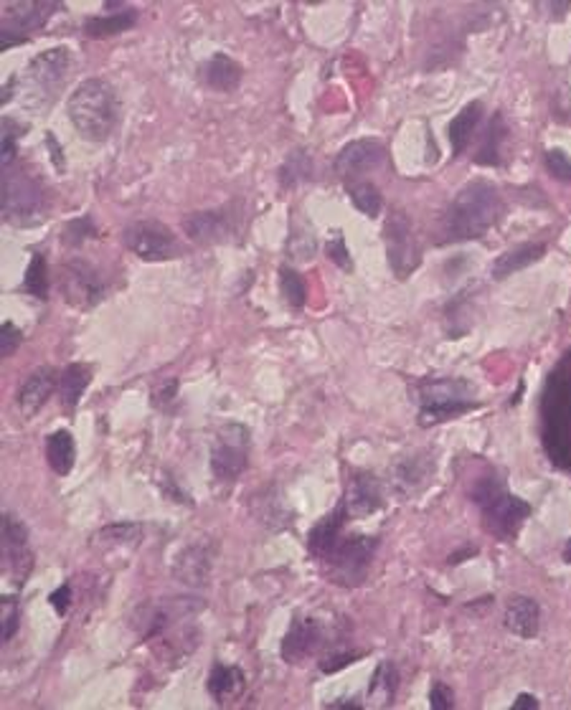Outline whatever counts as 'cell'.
<instances>
[{
    "label": "cell",
    "mask_w": 571,
    "mask_h": 710,
    "mask_svg": "<svg viewBox=\"0 0 571 710\" xmlns=\"http://www.w3.org/2000/svg\"><path fill=\"white\" fill-rule=\"evenodd\" d=\"M501 216V193L488 181H470L454 196L442 219L445 241H473L485 237Z\"/></svg>",
    "instance_id": "cell-1"
},
{
    "label": "cell",
    "mask_w": 571,
    "mask_h": 710,
    "mask_svg": "<svg viewBox=\"0 0 571 710\" xmlns=\"http://www.w3.org/2000/svg\"><path fill=\"white\" fill-rule=\"evenodd\" d=\"M67 112L80 137L105 143L120 122V97L107 79H84L69 97Z\"/></svg>",
    "instance_id": "cell-2"
},
{
    "label": "cell",
    "mask_w": 571,
    "mask_h": 710,
    "mask_svg": "<svg viewBox=\"0 0 571 710\" xmlns=\"http://www.w3.org/2000/svg\"><path fill=\"white\" fill-rule=\"evenodd\" d=\"M473 502L480 508L485 518V526L491 528L498 538H516L520 526L531 515V505L520 500L519 495L508 492L501 477H485L473 487Z\"/></svg>",
    "instance_id": "cell-3"
},
{
    "label": "cell",
    "mask_w": 571,
    "mask_h": 710,
    "mask_svg": "<svg viewBox=\"0 0 571 710\" xmlns=\"http://www.w3.org/2000/svg\"><path fill=\"white\" fill-rule=\"evenodd\" d=\"M478 404L473 401V386L463 378H432L419 386V424L435 426L454 419Z\"/></svg>",
    "instance_id": "cell-4"
},
{
    "label": "cell",
    "mask_w": 571,
    "mask_h": 710,
    "mask_svg": "<svg viewBox=\"0 0 571 710\" xmlns=\"http://www.w3.org/2000/svg\"><path fill=\"white\" fill-rule=\"evenodd\" d=\"M69 64H71V56H69L67 46H56V49L39 53L28 64L26 74H23V87L28 92V102L36 109L51 107L53 99L59 97V89L67 81Z\"/></svg>",
    "instance_id": "cell-5"
},
{
    "label": "cell",
    "mask_w": 571,
    "mask_h": 710,
    "mask_svg": "<svg viewBox=\"0 0 571 710\" xmlns=\"http://www.w3.org/2000/svg\"><path fill=\"white\" fill-rule=\"evenodd\" d=\"M249 464V432L241 424H226L211 447V472L219 485H234Z\"/></svg>",
    "instance_id": "cell-6"
},
{
    "label": "cell",
    "mask_w": 571,
    "mask_h": 710,
    "mask_svg": "<svg viewBox=\"0 0 571 710\" xmlns=\"http://www.w3.org/2000/svg\"><path fill=\"white\" fill-rule=\"evenodd\" d=\"M61 3L49 0H26V3H5L3 5V28H0V51H8L14 46L26 43L31 31H39L49 23L56 11H61Z\"/></svg>",
    "instance_id": "cell-7"
},
{
    "label": "cell",
    "mask_w": 571,
    "mask_h": 710,
    "mask_svg": "<svg viewBox=\"0 0 571 710\" xmlns=\"http://www.w3.org/2000/svg\"><path fill=\"white\" fill-rule=\"evenodd\" d=\"M3 213L11 224H36L43 216V188L28 173L5 168Z\"/></svg>",
    "instance_id": "cell-8"
},
{
    "label": "cell",
    "mask_w": 571,
    "mask_h": 710,
    "mask_svg": "<svg viewBox=\"0 0 571 710\" xmlns=\"http://www.w3.org/2000/svg\"><path fill=\"white\" fill-rule=\"evenodd\" d=\"M376 546L379 540L369 538V536H348V538L335 540L320 558L328 561L332 579L348 586V584H359L363 579Z\"/></svg>",
    "instance_id": "cell-9"
},
{
    "label": "cell",
    "mask_w": 571,
    "mask_h": 710,
    "mask_svg": "<svg viewBox=\"0 0 571 710\" xmlns=\"http://www.w3.org/2000/svg\"><path fill=\"white\" fill-rule=\"evenodd\" d=\"M122 241L143 262H165L181 254L175 234L160 221H135L122 231Z\"/></svg>",
    "instance_id": "cell-10"
},
{
    "label": "cell",
    "mask_w": 571,
    "mask_h": 710,
    "mask_svg": "<svg viewBox=\"0 0 571 710\" xmlns=\"http://www.w3.org/2000/svg\"><path fill=\"white\" fill-rule=\"evenodd\" d=\"M384 241H386V257H388V264L394 269V275L398 279H407L412 275L414 269L419 266V244H417V237H414L412 221L407 219V213L401 210H394L388 216L384 229Z\"/></svg>",
    "instance_id": "cell-11"
},
{
    "label": "cell",
    "mask_w": 571,
    "mask_h": 710,
    "mask_svg": "<svg viewBox=\"0 0 571 710\" xmlns=\"http://www.w3.org/2000/svg\"><path fill=\"white\" fill-rule=\"evenodd\" d=\"M61 290H64V297L71 307L92 310L94 304L105 300L107 287L97 266L84 262V259H71V262H67L64 275H61Z\"/></svg>",
    "instance_id": "cell-12"
},
{
    "label": "cell",
    "mask_w": 571,
    "mask_h": 710,
    "mask_svg": "<svg viewBox=\"0 0 571 710\" xmlns=\"http://www.w3.org/2000/svg\"><path fill=\"white\" fill-rule=\"evenodd\" d=\"M183 229L196 244H221L231 241L239 231V210L234 206H221L211 210H196L183 219Z\"/></svg>",
    "instance_id": "cell-13"
},
{
    "label": "cell",
    "mask_w": 571,
    "mask_h": 710,
    "mask_svg": "<svg viewBox=\"0 0 571 710\" xmlns=\"http://www.w3.org/2000/svg\"><path fill=\"white\" fill-rule=\"evenodd\" d=\"M3 556L15 586H23L33 568V551L28 543V528L14 513L3 515Z\"/></svg>",
    "instance_id": "cell-14"
},
{
    "label": "cell",
    "mask_w": 571,
    "mask_h": 710,
    "mask_svg": "<svg viewBox=\"0 0 571 710\" xmlns=\"http://www.w3.org/2000/svg\"><path fill=\"white\" fill-rule=\"evenodd\" d=\"M211 565L213 546L209 540H196L178 553L173 564V576L191 589H199L211 576Z\"/></svg>",
    "instance_id": "cell-15"
},
{
    "label": "cell",
    "mask_w": 571,
    "mask_h": 710,
    "mask_svg": "<svg viewBox=\"0 0 571 710\" xmlns=\"http://www.w3.org/2000/svg\"><path fill=\"white\" fill-rule=\"evenodd\" d=\"M323 642V630L320 624L313 617H297L293 619L290 630L285 634L282 640V659L290 662V665H297L303 659L313 658L315 649Z\"/></svg>",
    "instance_id": "cell-16"
},
{
    "label": "cell",
    "mask_w": 571,
    "mask_h": 710,
    "mask_svg": "<svg viewBox=\"0 0 571 710\" xmlns=\"http://www.w3.org/2000/svg\"><path fill=\"white\" fill-rule=\"evenodd\" d=\"M53 388H56V373H53V369H49V366L36 369L28 376L26 381L18 386L15 406H18V411H21L26 419H31V416H36L41 408L46 406V401L51 398Z\"/></svg>",
    "instance_id": "cell-17"
},
{
    "label": "cell",
    "mask_w": 571,
    "mask_h": 710,
    "mask_svg": "<svg viewBox=\"0 0 571 710\" xmlns=\"http://www.w3.org/2000/svg\"><path fill=\"white\" fill-rule=\"evenodd\" d=\"M386 158L384 145L379 140H353L348 143L338 158H335V171L341 175H359V173L379 168Z\"/></svg>",
    "instance_id": "cell-18"
},
{
    "label": "cell",
    "mask_w": 571,
    "mask_h": 710,
    "mask_svg": "<svg viewBox=\"0 0 571 710\" xmlns=\"http://www.w3.org/2000/svg\"><path fill=\"white\" fill-rule=\"evenodd\" d=\"M244 69L226 53H213L209 61L199 66L201 84H206L213 92H234L241 84Z\"/></svg>",
    "instance_id": "cell-19"
},
{
    "label": "cell",
    "mask_w": 571,
    "mask_h": 710,
    "mask_svg": "<svg viewBox=\"0 0 571 710\" xmlns=\"http://www.w3.org/2000/svg\"><path fill=\"white\" fill-rule=\"evenodd\" d=\"M346 510L353 518H366V515L376 513L381 508V485L373 474H356L351 480V485L346 490Z\"/></svg>",
    "instance_id": "cell-20"
},
{
    "label": "cell",
    "mask_w": 571,
    "mask_h": 710,
    "mask_svg": "<svg viewBox=\"0 0 571 710\" xmlns=\"http://www.w3.org/2000/svg\"><path fill=\"white\" fill-rule=\"evenodd\" d=\"M541 627V606L531 596H516L505 606V630L520 640H533Z\"/></svg>",
    "instance_id": "cell-21"
},
{
    "label": "cell",
    "mask_w": 571,
    "mask_h": 710,
    "mask_svg": "<svg viewBox=\"0 0 571 710\" xmlns=\"http://www.w3.org/2000/svg\"><path fill=\"white\" fill-rule=\"evenodd\" d=\"M480 119H482V105H480V102H470V105L463 107V109L457 112V117L447 125V137H450L452 155H454V158L465 153V147L470 145L473 135L478 130Z\"/></svg>",
    "instance_id": "cell-22"
},
{
    "label": "cell",
    "mask_w": 571,
    "mask_h": 710,
    "mask_svg": "<svg viewBox=\"0 0 571 710\" xmlns=\"http://www.w3.org/2000/svg\"><path fill=\"white\" fill-rule=\"evenodd\" d=\"M135 23H137V11L127 5V8H120V11H115V14L87 18L84 33L92 36V39H107V36H117V33L130 31Z\"/></svg>",
    "instance_id": "cell-23"
},
{
    "label": "cell",
    "mask_w": 571,
    "mask_h": 710,
    "mask_svg": "<svg viewBox=\"0 0 571 710\" xmlns=\"http://www.w3.org/2000/svg\"><path fill=\"white\" fill-rule=\"evenodd\" d=\"M346 518H348L346 502H341V505H338V508H335L331 515H325L318 526L313 528V533H310V538H307V546H310V551L315 553L318 558L323 556V553L328 551V548H331L335 540L341 538Z\"/></svg>",
    "instance_id": "cell-24"
},
{
    "label": "cell",
    "mask_w": 571,
    "mask_h": 710,
    "mask_svg": "<svg viewBox=\"0 0 571 710\" xmlns=\"http://www.w3.org/2000/svg\"><path fill=\"white\" fill-rule=\"evenodd\" d=\"M544 244H520L516 249L505 251L492 264V279H505V276L516 275L520 269L531 266L533 262H538L544 257Z\"/></svg>",
    "instance_id": "cell-25"
},
{
    "label": "cell",
    "mask_w": 571,
    "mask_h": 710,
    "mask_svg": "<svg viewBox=\"0 0 571 710\" xmlns=\"http://www.w3.org/2000/svg\"><path fill=\"white\" fill-rule=\"evenodd\" d=\"M46 460L56 474H69L77 460V447H74V436L67 429H59L46 439Z\"/></svg>",
    "instance_id": "cell-26"
},
{
    "label": "cell",
    "mask_w": 571,
    "mask_h": 710,
    "mask_svg": "<svg viewBox=\"0 0 571 710\" xmlns=\"http://www.w3.org/2000/svg\"><path fill=\"white\" fill-rule=\"evenodd\" d=\"M241 687H244V675H241L239 668H231L224 662L213 665L211 675H209V693H211L213 700L226 703V697L239 696Z\"/></svg>",
    "instance_id": "cell-27"
},
{
    "label": "cell",
    "mask_w": 571,
    "mask_h": 710,
    "mask_svg": "<svg viewBox=\"0 0 571 710\" xmlns=\"http://www.w3.org/2000/svg\"><path fill=\"white\" fill-rule=\"evenodd\" d=\"M92 383V366L84 363H71L61 373V404L67 408L80 406L81 396Z\"/></svg>",
    "instance_id": "cell-28"
},
{
    "label": "cell",
    "mask_w": 571,
    "mask_h": 710,
    "mask_svg": "<svg viewBox=\"0 0 571 710\" xmlns=\"http://www.w3.org/2000/svg\"><path fill=\"white\" fill-rule=\"evenodd\" d=\"M143 540V526L140 523H115V526L102 528L97 536H94V546H102V548H135L140 546Z\"/></svg>",
    "instance_id": "cell-29"
},
{
    "label": "cell",
    "mask_w": 571,
    "mask_h": 710,
    "mask_svg": "<svg viewBox=\"0 0 571 710\" xmlns=\"http://www.w3.org/2000/svg\"><path fill=\"white\" fill-rule=\"evenodd\" d=\"M279 178H282V188H295L313 178V160L305 150H293L287 155V160L282 163Z\"/></svg>",
    "instance_id": "cell-30"
},
{
    "label": "cell",
    "mask_w": 571,
    "mask_h": 710,
    "mask_svg": "<svg viewBox=\"0 0 571 710\" xmlns=\"http://www.w3.org/2000/svg\"><path fill=\"white\" fill-rule=\"evenodd\" d=\"M505 132H508V127H505L503 115H495V117L491 119V127L485 132V140H482V145H480V153L475 155L480 165H498V163H501V145H503Z\"/></svg>",
    "instance_id": "cell-31"
},
{
    "label": "cell",
    "mask_w": 571,
    "mask_h": 710,
    "mask_svg": "<svg viewBox=\"0 0 571 710\" xmlns=\"http://www.w3.org/2000/svg\"><path fill=\"white\" fill-rule=\"evenodd\" d=\"M348 196H351V201H353V206L363 213V216H369V219H376L379 213H381V206H384V201H381V193H379V188L373 183H369V181H360V183H351V188H348Z\"/></svg>",
    "instance_id": "cell-32"
},
{
    "label": "cell",
    "mask_w": 571,
    "mask_h": 710,
    "mask_svg": "<svg viewBox=\"0 0 571 710\" xmlns=\"http://www.w3.org/2000/svg\"><path fill=\"white\" fill-rule=\"evenodd\" d=\"M23 290L36 300H46L49 297V269H46V259L41 254L31 257L26 276H23Z\"/></svg>",
    "instance_id": "cell-33"
},
{
    "label": "cell",
    "mask_w": 571,
    "mask_h": 710,
    "mask_svg": "<svg viewBox=\"0 0 571 710\" xmlns=\"http://www.w3.org/2000/svg\"><path fill=\"white\" fill-rule=\"evenodd\" d=\"M279 292L285 297V303L295 307V310H303L307 303V287L303 282V276L297 275L290 266H282L279 269Z\"/></svg>",
    "instance_id": "cell-34"
},
{
    "label": "cell",
    "mask_w": 571,
    "mask_h": 710,
    "mask_svg": "<svg viewBox=\"0 0 571 710\" xmlns=\"http://www.w3.org/2000/svg\"><path fill=\"white\" fill-rule=\"evenodd\" d=\"M26 125L14 117H3V168H11L18 155V137L26 135Z\"/></svg>",
    "instance_id": "cell-35"
},
{
    "label": "cell",
    "mask_w": 571,
    "mask_h": 710,
    "mask_svg": "<svg viewBox=\"0 0 571 710\" xmlns=\"http://www.w3.org/2000/svg\"><path fill=\"white\" fill-rule=\"evenodd\" d=\"M92 237H97V226L92 224L89 216H84V219L69 221L67 229H64V234H61V241H67L69 247H80V244H84L87 238Z\"/></svg>",
    "instance_id": "cell-36"
},
{
    "label": "cell",
    "mask_w": 571,
    "mask_h": 710,
    "mask_svg": "<svg viewBox=\"0 0 571 710\" xmlns=\"http://www.w3.org/2000/svg\"><path fill=\"white\" fill-rule=\"evenodd\" d=\"M287 251H290L293 259H300V262L313 259L315 257V237L310 231L303 234V231L295 229L293 234H290V241H287Z\"/></svg>",
    "instance_id": "cell-37"
},
{
    "label": "cell",
    "mask_w": 571,
    "mask_h": 710,
    "mask_svg": "<svg viewBox=\"0 0 571 710\" xmlns=\"http://www.w3.org/2000/svg\"><path fill=\"white\" fill-rule=\"evenodd\" d=\"M21 624V604L15 596H3V642H11Z\"/></svg>",
    "instance_id": "cell-38"
},
{
    "label": "cell",
    "mask_w": 571,
    "mask_h": 710,
    "mask_svg": "<svg viewBox=\"0 0 571 710\" xmlns=\"http://www.w3.org/2000/svg\"><path fill=\"white\" fill-rule=\"evenodd\" d=\"M546 168L558 181H571V158L564 150H558V147L546 150Z\"/></svg>",
    "instance_id": "cell-39"
},
{
    "label": "cell",
    "mask_w": 571,
    "mask_h": 710,
    "mask_svg": "<svg viewBox=\"0 0 571 710\" xmlns=\"http://www.w3.org/2000/svg\"><path fill=\"white\" fill-rule=\"evenodd\" d=\"M21 342H23V332L15 328L14 322H3V328H0V353H3V358H11Z\"/></svg>",
    "instance_id": "cell-40"
},
{
    "label": "cell",
    "mask_w": 571,
    "mask_h": 710,
    "mask_svg": "<svg viewBox=\"0 0 571 710\" xmlns=\"http://www.w3.org/2000/svg\"><path fill=\"white\" fill-rule=\"evenodd\" d=\"M325 254H328V259H332L341 269H346V272L353 269V262H351V254H348V247H346V238L341 237V234L332 238V241H328Z\"/></svg>",
    "instance_id": "cell-41"
},
{
    "label": "cell",
    "mask_w": 571,
    "mask_h": 710,
    "mask_svg": "<svg viewBox=\"0 0 571 710\" xmlns=\"http://www.w3.org/2000/svg\"><path fill=\"white\" fill-rule=\"evenodd\" d=\"M426 464L419 467V460H409L401 470H398V485H404V490H412L417 482H422L426 477Z\"/></svg>",
    "instance_id": "cell-42"
},
{
    "label": "cell",
    "mask_w": 571,
    "mask_h": 710,
    "mask_svg": "<svg viewBox=\"0 0 571 710\" xmlns=\"http://www.w3.org/2000/svg\"><path fill=\"white\" fill-rule=\"evenodd\" d=\"M429 705L435 710H450L452 703V690L445 683L432 685V693H429Z\"/></svg>",
    "instance_id": "cell-43"
},
{
    "label": "cell",
    "mask_w": 571,
    "mask_h": 710,
    "mask_svg": "<svg viewBox=\"0 0 571 710\" xmlns=\"http://www.w3.org/2000/svg\"><path fill=\"white\" fill-rule=\"evenodd\" d=\"M51 604L53 609H56V614H67L69 612V604H71V586L69 584H64L61 589H56V592L51 593Z\"/></svg>",
    "instance_id": "cell-44"
},
{
    "label": "cell",
    "mask_w": 571,
    "mask_h": 710,
    "mask_svg": "<svg viewBox=\"0 0 571 710\" xmlns=\"http://www.w3.org/2000/svg\"><path fill=\"white\" fill-rule=\"evenodd\" d=\"M46 143H49V147H51V158H53V165L59 168V171H64V158H61V147L56 145V137L53 135H46Z\"/></svg>",
    "instance_id": "cell-45"
},
{
    "label": "cell",
    "mask_w": 571,
    "mask_h": 710,
    "mask_svg": "<svg viewBox=\"0 0 571 710\" xmlns=\"http://www.w3.org/2000/svg\"><path fill=\"white\" fill-rule=\"evenodd\" d=\"M538 708V700H536V696H529V693H523V696L516 697V703H513V710H536Z\"/></svg>",
    "instance_id": "cell-46"
}]
</instances>
